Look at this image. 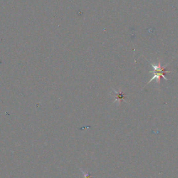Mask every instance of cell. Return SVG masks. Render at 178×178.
Returning <instances> with one entry per match:
<instances>
[{
	"label": "cell",
	"instance_id": "obj_1",
	"mask_svg": "<svg viewBox=\"0 0 178 178\" xmlns=\"http://www.w3.org/2000/svg\"><path fill=\"white\" fill-rule=\"evenodd\" d=\"M151 66H152L154 71L150 72V73H152L154 75L152 79H150L149 82H148V84H149L150 82H152L154 79H157V82L158 83H160L161 77H163L166 81H168V79L165 77L166 73H167V72H170V71H166V66L167 65L163 67L161 66L160 61H159V63L157 64L151 63Z\"/></svg>",
	"mask_w": 178,
	"mask_h": 178
},
{
	"label": "cell",
	"instance_id": "obj_2",
	"mask_svg": "<svg viewBox=\"0 0 178 178\" xmlns=\"http://www.w3.org/2000/svg\"><path fill=\"white\" fill-rule=\"evenodd\" d=\"M116 93V99H115V101L118 100V99H123L124 100V98H125V93L121 92V93H118V92H115Z\"/></svg>",
	"mask_w": 178,
	"mask_h": 178
}]
</instances>
